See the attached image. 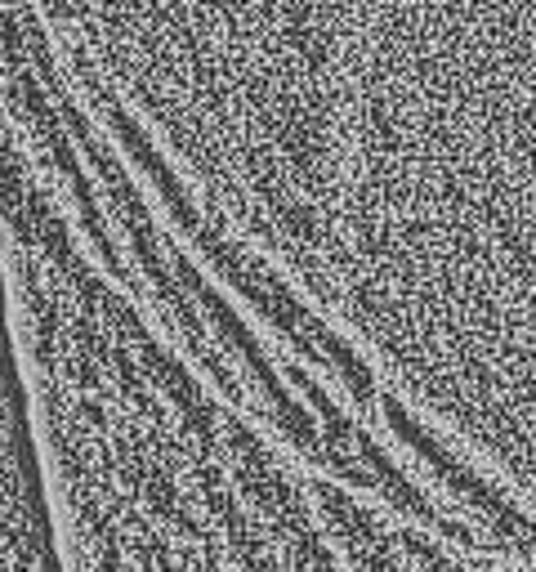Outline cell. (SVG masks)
Here are the masks:
<instances>
[{
	"mask_svg": "<svg viewBox=\"0 0 536 572\" xmlns=\"http://www.w3.org/2000/svg\"><path fill=\"white\" fill-rule=\"evenodd\" d=\"M380 407H385L389 425L398 429V438H402V443H407V447H416V452L425 456L429 465H434V474H438V479H443V483H452V488H456V497H465V501L474 505L478 514H487V519H492V528L501 532V537H510L514 546H519V550H528V555L536 559V523L528 519V514H519L510 501H501V497H496V492L487 488L483 479H474V474H469L465 465L456 461V456L447 452L443 443H438V438H429L425 429H420V425L411 421L407 412H402V403H398L394 394H380Z\"/></svg>",
	"mask_w": 536,
	"mask_h": 572,
	"instance_id": "1",
	"label": "cell"
}]
</instances>
